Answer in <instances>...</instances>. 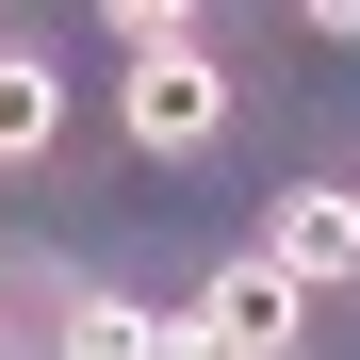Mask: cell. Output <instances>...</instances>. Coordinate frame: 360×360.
Segmentation results:
<instances>
[{
  "label": "cell",
  "instance_id": "277c9868",
  "mask_svg": "<svg viewBox=\"0 0 360 360\" xmlns=\"http://www.w3.org/2000/svg\"><path fill=\"white\" fill-rule=\"evenodd\" d=\"M66 360H213V328L148 295H66Z\"/></svg>",
  "mask_w": 360,
  "mask_h": 360
},
{
  "label": "cell",
  "instance_id": "5b68a950",
  "mask_svg": "<svg viewBox=\"0 0 360 360\" xmlns=\"http://www.w3.org/2000/svg\"><path fill=\"white\" fill-rule=\"evenodd\" d=\"M49 131H66V66L49 49H0V164H49Z\"/></svg>",
  "mask_w": 360,
  "mask_h": 360
},
{
  "label": "cell",
  "instance_id": "3957f363",
  "mask_svg": "<svg viewBox=\"0 0 360 360\" xmlns=\"http://www.w3.org/2000/svg\"><path fill=\"white\" fill-rule=\"evenodd\" d=\"M262 262H278L295 295L360 278V197H344V180H295V197H278V229H262Z\"/></svg>",
  "mask_w": 360,
  "mask_h": 360
},
{
  "label": "cell",
  "instance_id": "6da1fadb",
  "mask_svg": "<svg viewBox=\"0 0 360 360\" xmlns=\"http://www.w3.org/2000/svg\"><path fill=\"white\" fill-rule=\"evenodd\" d=\"M115 49H131V82H115L131 148H148V164H197V148L229 131V66L197 49V17H180V0H115Z\"/></svg>",
  "mask_w": 360,
  "mask_h": 360
},
{
  "label": "cell",
  "instance_id": "7a4b0ae2",
  "mask_svg": "<svg viewBox=\"0 0 360 360\" xmlns=\"http://www.w3.org/2000/svg\"><path fill=\"white\" fill-rule=\"evenodd\" d=\"M197 328H213V360H295V328H311V295H295V278H278V262L246 246V262H213Z\"/></svg>",
  "mask_w": 360,
  "mask_h": 360
}]
</instances>
